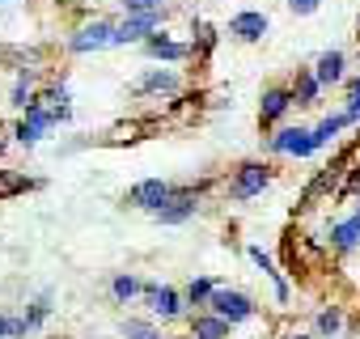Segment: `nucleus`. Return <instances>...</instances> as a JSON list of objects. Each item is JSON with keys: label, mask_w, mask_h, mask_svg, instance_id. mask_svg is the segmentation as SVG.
<instances>
[{"label": "nucleus", "mask_w": 360, "mask_h": 339, "mask_svg": "<svg viewBox=\"0 0 360 339\" xmlns=\"http://www.w3.org/2000/svg\"><path fill=\"white\" fill-rule=\"evenodd\" d=\"M165 22V9H153V13H127L119 26H115V47L123 43H144L157 34V26Z\"/></svg>", "instance_id": "4"}, {"label": "nucleus", "mask_w": 360, "mask_h": 339, "mask_svg": "<svg viewBox=\"0 0 360 339\" xmlns=\"http://www.w3.org/2000/svg\"><path fill=\"white\" fill-rule=\"evenodd\" d=\"M347 123H352V119H347V110H339V115H326V119L314 127V144H318V148H326V144H330V140H335V136H339Z\"/></svg>", "instance_id": "16"}, {"label": "nucleus", "mask_w": 360, "mask_h": 339, "mask_svg": "<svg viewBox=\"0 0 360 339\" xmlns=\"http://www.w3.org/2000/svg\"><path fill=\"white\" fill-rule=\"evenodd\" d=\"M212 293H217V284H212V280H204V276L187 284V301H191V305H204V309H208V301H212Z\"/></svg>", "instance_id": "22"}, {"label": "nucleus", "mask_w": 360, "mask_h": 339, "mask_svg": "<svg viewBox=\"0 0 360 339\" xmlns=\"http://www.w3.org/2000/svg\"><path fill=\"white\" fill-rule=\"evenodd\" d=\"M208 309L212 314H221L225 322H246V318H255V301L246 297V293H238V288H217L212 293V301H208Z\"/></svg>", "instance_id": "5"}, {"label": "nucleus", "mask_w": 360, "mask_h": 339, "mask_svg": "<svg viewBox=\"0 0 360 339\" xmlns=\"http://www.w3.org/2000/svg\"><path fill=\"white\" fill-rule=\"evenodd\" d=\"M339 326H343V314H339L335 305L318 314V335H322V339H335V335H339Z\"/></svg>", "instance_id": "23"}, {"label": "nucleus", "mask_w": 360, "mask_h": 339, "mask_svg": "<svg viewBox=\"0 0 360 339\" xmlns=\"http://www.w3.org/2000/svg\"><path fill=\"white\" fill-rule=\"evenodd\" d=\"M119 331H123L127 339H161V331H157L153 322H144V318H123Z\"/></svg>", "instance_id": "21"}, {"label": "nucleus", "mask_w": 360, "mask_h": 339, "mask_svg": "<svg viewBox=\"0 0 360 339\" xmlns=\"http://www.w3.org/2000/svg\"><path fill=\"white\" fill-rule=\"evenodd\" d=\"M288 339H309V335H288Z\"/></svg>", "instance_id": "31"}, {"label": "nucleus", "mask_w": 360, "mask_h": 339, "mask_svg": "<svg viewBox=\"0 0 360 339\" xmlns=\"http://www.w3.org/2000/svg\"><path fill=\"white\" fill-rule=\"evenodd\" d=\"M288 9H292L297 18H309V13L318 9V0H288Z\"/></svg>", "instance_id": "27"}, {"label": "nucleus", "mask_w": 360, "mask_h": 339, "mask_svg": "<svg viewBox=\"0 0 360 339\" xmlns=\"http://www.w3.org/2000/svg\"><path fill=\"white\" fill-rule=\"evenodd\" d=\"M343 110H347V119H352V123H360V102H347Z\"/></svg>", "instance_id": "29"}, {"label": "nucleus", "mask_w": 360, "mask_h": 339, "mask_svg": "<svg viewBox=\"0 0 360 339\" xmlns=\"http://www.w3.org/2000/svg\"><path fill=\"white\" fill-rule=\"evenodd\" d=\"M347 102H360V77H356V81L347 85Z\"/></svg>", "instance_id": "30"}, {"label": "nucleus", "mask_w": 360, "mask_h": 339, "mask_svg": "<svg viewBox=\"0 0 360 339\" xmlns=\"http://www.w3.org/2000/svg\"><path fill=\"white\" fill-rule=\"evenodd\" d=\"M229 326H233V322H225L221 314L204 309V314L191 318V339H229Z\"/></svg>", "instance_id": "10"}, {"label": "nucleus", "mask_w": 360, "mask_h": 339, "mask_svg": "<svg viewBox=\"0 0 360 339\" xmlns=\"http://www.w3.org/2000/svg\"><path fill=\"white\" fill-rule=\"evenodd\" d=\"M131 89H136V94H178V77H174L169 68H153V72H144Z\"/></svg>", "instance_id": "12"}, {"label": "nucleus", "mask_w": 360, "mask_h": 339, "mask_svg": "<svg viewBox=\"0 0 360 339\" xmlns=\"http://www.w3.org/2000/svg\"><path fill=\"white\" fill-rule=\"evenodd\" d=\"M144 51L153 56V60H187V56H195V47H187V43H174V39H165V34H153V39H144Z\"/></svg>", "instance_id": "11"}, {"label": "nucleus", "mask_w": 360, "mask_h": 339, "mask_svg": "<svg viewBox=\"0 0 360 339\" xmlns=\"http://www.w3.org/2000/svg\"><path fill=\"white\" fill-rule=\"evenodd\" d=\"M47 314H51V297H47V293H43V297H39V301H34V305H30V309H26V326H30V331H34V326H39V322H43V318H47Z\"/></svg>", "instance_id": "24"}, {"label": "nucleus", "mask_w": 360, "mask_h": 339, "mask_svg": "<svg viewBox=\"0 0 360 339\" xmlns=\"http://www.w3.org/2000/svg\"><path fill=\"white\" fill-rule=\"evenodd\" d=\"M13 136H18V140H22V144H39V140H43V127H34V123H30V119H22V123H18V132H13Z\"/></svg>", "instance_id": "25"}, {"label": "nucleus", "mask_w": 360, "mask_h": 339, "mask_svg": "<svg viewBox=\"0 0 360 339\" xmlns=\"http://www.w3.org/2000/svg\"><path fill=\"white\" fill-rule=\"evenodd\" d=\"M301 136H305V127H280L271 140H267V153H297V144H301Z\"/></svg>", "instance_id": "18"}, {"label": "nucleus", "mask_w": 360, "mask_h": 339, "mask_svg": "<svg viewBox=\"0 0 360 339\" xmlns=\"http://www.w3.org/2000/svg\"><path fill=\"white\" fill-rule=\"evenodd\" d=\"M195 212H200V191H195V187H178V191H174L157 212H148V217H153L157 225H187Z\"/></svg>", "instance_id": "2"}, {"label": "nucleus", "mask_w": 360, "mask_h": 339, "mask_svg": "<svg viewBox=\"0 0 360 339\" xmlns=\"http://www.w3.org/2000/svg\"><path fill=\"white\" fill-rule=\"evenodd\" d=\"M30 85H34V68H18V81H13V98H9L18 110H30V106H34V89H30Z\"/></svg>", "instance_id": "15"}, {"label": "nucleus", "mask_w": 360, "mask_h": 339, "mask_svg": "<svg viewBox=\"0 0 360 339\" xmlns=\"http://www.w3.org/2000/svg\"><path fill=\"white\" fill-rule=\"evenodd\" d=\"M356 191H360V170H356V174H352V179H347V187H343V191H339V200H347V196H356Z\"/></svg>", "instance_id": "28"}, {"label": "nucleus", "mask_w": 360, "mask_h": 339, "mask_svg": "<svg viewBox=\"0 0 360 339\" xmlns=\"http://www.w3.org/2000/svg\"><path fill=\"white\" fill-rule=\"evenodd\" d=\"M292 89H280V85H271L267 94H263V102H259V123L263 127H271V123H280L288 110H292Z\"/></svg>", "instance_id": "9"}, {"label": "nucleus", "mask_w": 360, "mask_h": 339, "mask_svg": "<svg viewBox=\"0 0 360 339\" xmlns=\"http://www.w3.org/2000/svg\"><path fill=\"white\" fill-rule=\"evenodd\" d=\"M30 187H39V183L26 179V174H18V170H0V200H9L18 191H30Z\"/></svg>", "instance_id": "20"}, {"label": "nucleus", "mask_w": 360, "mask_h": 339, "mask_svg": "<svg viewBox=\"0 0 360 339\" xmlns=\"http://www.w3.org/2000/svg\"><path fill=\"white\" fill-rule=\"evenodd\" d=\"M136 293H144V284L136 280V276H127V271H119L115 280H110V297H115V305H127Z\"/></svg>", "instance_id": "19"}, {"label": "nucleus", "mask_w": 360, "mask_h": 339, "mask_svg": "<svg viewBox=\"0 0 360 339\" xmlns=\"http://www.w3.org/2000/svg\"><path fill=\"white\" fill-rule=\"evenodd\" d=\"M263 34H267V13L246 9V13L229 18V39H238V43H259Z\"/></svg>", "instance_id": "8"}, {"label": "nucleus", "mask_w": 360, "mask_h": 339, "mask_svg": "<svg viewBox=\"0 0 360 339\" xmlns=\"http://www.w3.org/2000/svg\"><path fill=\"white\" fill-rule=\"evenodd\" d=\"M330 246H335V250H356V246H360V217L335 225V229H330Z\"/></svg>", "instance_id": "17"}, {"label": "nucleus", "mask_w": 360, "mask_h": 339, "mask_svg": "<svg viewBox=\"0 0 360 339\" xmlns=\"http://www.w3.org/2000/svg\"><path fill=\"white\" fill-rule=\"evenodd\" d=\"M123 9L127 13H153V9H165L161 0H123Z\"/></svg>", "instance_id": "26"}, {"label": "nucleus", "mask_w": 360, "mask_h": 339, "mask_svg": "<svg viewBox=\"0 0 360 339\" xmlns=\"http://www.w3.org/2000/svg\"><path fill=\"white\" fill-rule=\"evenodd\" d=\"M267 183H271V165H267V161H242V165L233 170V183H229V200L246 204V200L263 196V187H267Z\"/></svg>", "instance_id": "1"}, {"label": "nucleus", "mask_w": 360, "mask_h": 339, "mask_svg": "<svg viewBox=\"0 0 360 339\" xmlns=\"http://www.w3.org/2000/svg\"><path fill=\"white\" fill-rule=\"evenodd\" d=\"M292 98H297V106H314V102L322 98V81H318L309 68H301V72L292 77Z\"/></svg>", "instance_id": "13"}, {"label": "nucleus", "mask_w": 360, "mask_h": 339, "mask_svg": "<svg viewBox=\"0 0 360 339\" xmlns=\"http://www.w3.org/2000/svg\"><path fill=\"white\" fill-rule=\"evenodd\" d=\"M144 301H148V314L161 318V322H174V318H183L187 305H183V293L169 288V284H144Z\"/></svg>", "instance_id": "3"}, {"label": "nucleus", "mask_w": 360, "mask_h": 339, "mask_svg": "<svg viewBox=\"0 0 360 339\" xmlns=\"http://www.w3.org/2000/svg\"><path fill=\"white\" fill-rule=\"evenodd\" d=\"M102 47H115V26L110 22H89L68 39L72 56H89V51H102Z\"/></svg>", "instance_id": "6"}, {"label": "nucleus", "mask_w": 360, "mask_h": 339, "mask_svg": "<svg viewBox=\"0 0 360 339\" xmlns=\"http://www.w3.org/2000/svg\"><path fill=\"white\" fill-rule=\"evenodd\" d=\"M174 191H178V187H174V183H165V179H144V183H136V187L127 191V200H123V204L144 208V212H157Z\"/></svg>", "instance_id": "7"}, {"label": "nucleus", "mask_w": 360, "mask_h": 339, "mask_svg": "<svg viewBox=\"0 0 360 339\" xmlns=\"http://www.w3.org/2000/svg\"><path fill=\"white\" fill-rule=\"evenodd\" d=\"M314 77L322 85H339L343 81V51H322L318 64H314Z\"/></svg>", "instance_id": "14"}]
</instances>
